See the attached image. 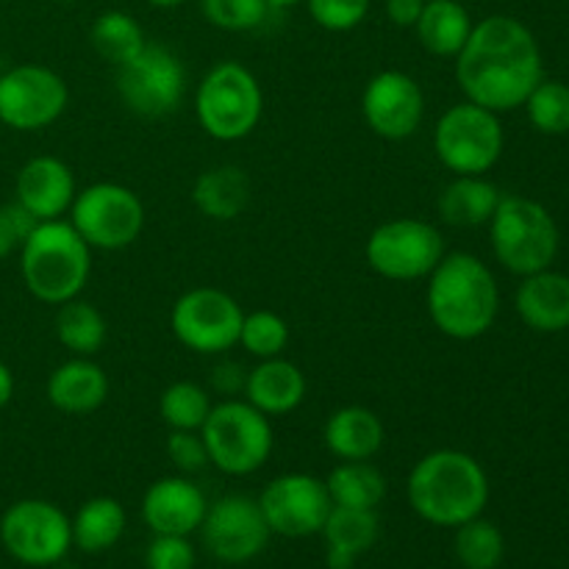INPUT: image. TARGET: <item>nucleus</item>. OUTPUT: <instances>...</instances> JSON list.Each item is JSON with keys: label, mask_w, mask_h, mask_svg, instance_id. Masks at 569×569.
<instances>
[{"label": "nucleus", "mask_w": 569, "mask_h": 569, "mask_svg": "<svg viewBox=\"0 0 569 569\" xmlns=\"http://www.w3.org/2000/svg\"><path fill=\"white\" fill-rule=\"evenodd\" d=\"M244 381H248V372L242 370L233 361H222V365L214 367V376H211V387L217 389L226 398H233L239 389H244Z\"/></svg>", "instance_id": "41"}, {"label": "nucleus", "mask_w": 569, "mask_h": 569, "mask_svg": "<svg viewBox=\"0 0 569 569\" xmlns=\"http://www.w3.org/2000/svg\"><path fill=\"white\" fill-rule=\"evenodd\" d=\"M89 39H92L94 53L114 67L131 61L148 44L142 26L131 14H126V11H103L94 20Z\"/></svg>", "instance_id": "31"}, {"label": "nucleus", "mask_w": 569, "mask_h": 569, "mask_svg": "<svg viewBox=\"0 0 569 569\" xmlns=\"http://www.w3.org/2000/svg\"><path fill=\"white\" fill-rule=\"evenodd\" d=\"M167 456L181 472H200L206 465H211L200 431H170Z\"/></svg>", "instance_id": "39"}, {"label": "nucleus", "mask_w": 569, "mask_h": 569, "mask_svg": "<svg viewBox=\"0 0 569 569\" xmlns=\"http://www.w3.org/2000/svg\"><path fill=\"white\" fill-rule=\"evenodd\" d=\"M517 315L539 333H559L569 328V278L548 270L522 278L517 289Z\"/></svg>", "instance_id": "22"}, {"label": "nucleus", "mask_w": 569, "mask_h": 569, "mask_svg": "<svg viewBox=\"0 0 569 569\" xmlns=\"http://www.w3.org/2000/svg\"><path fill=\"white\" fill-rule=\"evenodd\" d=\"M0 542L20 565L50 567L72 548V522L48 500H17L0 520Z\"/></svg>", "instance_id": "13"}, {"label": "nucleus", "mask_w": 569, "mask_h": 569, "mask_svg": "<svg viewBox=\"0 0 569 569\" xmlns=\"http://www.w3.org/2000/svg\"><path fill=\"white\" fill-rule=\"evenodd\" d=\"M528 120L539 133H569V87L561 81H539L526 100Z\"/></svg>", "instance_id": "34"}, {"label": "nucleus", "mask_w": 569, "mask_h": 569, "mask_svg": "<svg viewBox=\"0 0 569 569\" xmlns=\"http://www.w3.org/2000/svg\"><path fill=\"white\" fill-rule=\"evenodd\" d=\"M311 20L326 31H350L361 26L370 11V0H306Z\"/></svg>", "instance_id": "37"}, {"label": "nucleus", "mask_w": 569, "mask_h": 569, "mask_svg": "<svg viewBox=\"0 0 569 569\" xmlns=\"http://www.w3.org/2000/svg\"><path fill=\"white\" fill-rule=\"evenodd\" d=\"M259 506L272 533L287 539H303L322 531L333 503L326 481L306 476V472H289V476H278L267 483Z\"/></svg>", "instance_id": "15"}, {"label": "nucleus", "mask_w": 569, "mask_h": 569, "mask_svg": "<svg viewBox=\"0 0 569 569\" xmlns=\"http://www.w3.org/2000/svg\"><path fill=\"white\" fill-rule=\"evenodd\" d=\"M148 569H194V548L189 537H172V533H156L153 542L144 553Z\"/></svg>", "instance_id": "38"}, {"label": "nucleus", "mask_w": 569, "mask_h": 569, "mask_svg": "<svg viewBox=\"0 0 569 569\" xmlns=\"http://www.w3.org/2000/svg\"><path fill=\"white\" fill-rule=\"evenodd\" d=\"M61 3H67V0H61Z\"/></svg>", "instance_id": "46"}, {"label": "nucleus", "mask_w": 569, "mask_h": 569, "mask_svg": "<svg viewBox=\"0 0 569 569\" xmlns=\"http://www.w3.org/2000/svg\"><path fill=\"white\" fill-rule=\"evenodd\" d=\"M20 270L28 292L50 306L76 300L92 272V248L64 220H44L20 248Z\"/></svg>", "instance_id": "4"}, {"label": "nucleus", "mask_w": 569, "mask_h": 569, "mask_svg": "<svg viewBox=\"0 0 569 569\" xmlns=\"http://www.w3.org/2000/svg\"><path fill=\"white\" fill-rule=\"evenodd\" d=\"M67 83L42 64H20L0 76V122L14 131H39L64 114Z\"/></svg>", "instance_id": "14"}, {"label": "nucleus", "mask_w": 569, "mask_h": 569, "mask_svg": "<svg viewBox=\"0 0 569 569\" xmlns=\"http://www.w3.org/2000/svg\"><path fill=\"white\" fill-rule=\"evenodd\" d=\"M200 437L209 450V461L226 476H250L261 470L276 445L270 417L237 398L211 406Z\"/></svg>", "instance_id": "7"}, {"label": "nucleus", "mask_w": 569, "mask_h": 569, "mask_svg": "<svg viewBox=\"0 0 569 569\" xmlns=\"http://www.w3.org/2000/svg\"><path fill=\"white\" fill-rule=\"evenodd\" d=\"M56 337H59V342L72 356H87V359H92L106 345L109 326H106V317L98 306L76 298L59 306V315H56Z\"/></svg>", "instance_id": "29"}, {"label": "nucleus", "mask_w": 569, "mask_h": 569, "mask_svg": "<svg viewBox=\"0 0 569 569\" xmlns=\"http://www.w3.org/2000/svg\"><path fill=\"white\" fill-rule=\"evenodd\" d=\"M211 406L214 403L200 383L176 381L161 392L159 415L170 431H200Z\"/></svg>", "instance_id": "33"}, {"label": "nucleus", "mask_w": 569, "mask_h": 569, "mask_svg": "<svg viewBox=\"0 0 569 569\" xmlns=\"http://www.w3.org/2000/svg\"><path fill=\"white\" fill-rule=\"evenodd\" d=\"M500 198V189L483 176H456L439 194V214L456 228L487 226Z\"/></svg>", "instance_id": "25"}, {"label": "nucleus", "mask_w": 569, "mask_h": 569, "mask_svg": "<svg viewBox=\"0 0 569 569\" xmlns=\"http://www.w3.org/2000/svg\"><path fill=\"white\" fill-rule=\"evenodd\" d=\"M306 389L309 383H306L303 370L283 356L259 361L253 370H248V381H244L248 403L267 417H283L298 409L306 400Z\"/></svg>", "instance_id": "21"}, {"label": "nucleus", "mask_w": 569, "mask_h": 569, "mask_svg": "<svg viewBox=\"0 0 569 569\" xmlns=\"http://www.w3.org/2000/svg\"><path fill=\"white\" fill-rule=\"evenodd\" d=\"M76 194V176L56 156H37L17 176V203L39 222L61 220Z\"/></svg>", "instance_id": "19"}, {"label": "nucleus", "mask_w": 569, "mask_h": 569, "mask_svg": "<svg viewBox=\"0 0 569 569\" xmlns=\"http://www.w3.org/2000/svg\"><path fill=\"white\" fill-rule=\"evenodd\" d=\"M206 509V495L198 483L189 478H159L150 483L142 498V520L153 533H172V537H189L200 531Z\"/></svg>", "instance_id": "18"}, {"label": "nucleus", "mask_w": 569, "mask_h": 569, "mask_svg": "<svg viewBox=\"0 0 569 569\" xmlns=\"http://www.w3.org/2000/svg\"><path fill=\"white\" fill-rule=\"evenodd\" d=\"M456 81L470 103L495 111L526 106L542 81V53L533 33L506 14L472 26L470 39L456 56Z\"/></svg>", "instance_id": "1"}, {"label": "nucleus", "mask_w": 569, "mask_h": 569, "mask_svg": "<svg viewBox=\"0 0 569 569\" xmlns=\"http://www.w3.org/2000/svg\"><path fill=\"white\" fill-rule=\"evenodd\" d=\"M367 264L387 281H420L445 256V239L437 226L417 217L381 222L365 244Z\"/></svg>", "instance_id": "10"}, {"label": "nucleus", "mask_w": 569, "mask_h": 569, "mask_svg": "<svg viewBox=\"0 0 569 569\" xmlns=\"http://www.w3.org/2000/svg\"><path fill=\"white\" fill-rule=\"evenodd\" d=\"M39 226L37 217L28 214L20 203H11L0 209V259L14 253L17 248H22L28 237H31L33 228Z\"/></svg>", "instance_id": "40"}, {"label": "nucleus", "mask_w": 569, "mask_h": 569, "mask_svg": "<svg viewBox=\"0 0 569 569\" xmlns=\"http://www.w3.org/2000/svg\"><path fill=\"white\" fill-rule=\"evenodd\" d=\"M383 437L381 417L365 406H342L322 428L326 448L339 461H370L383 448Z\"/></svg>", "instance_id": "23"}, {"label": "nucleus", "mask_w": 569, "mask_h": 569, "mask_svg": "<svg viewBox=\"0 0 569 569\" xmlns=\"http://www.w3.org/2000/svg\"><path fill=\"white\" fill-rule=\"evenodd\" d=\"M192 203L209 220H237L250 203L248 172L233 164H220L200 172V178L192 187Z\"/></svg>", "instance_id": "24"}, {"label": "nucleus", "mask_w": 569, "mask_h": 569, "mask_svg": "<svg viewBox=\"0 0 569 569\" xmlns=\"http://www.w3.org/2000/svg\"><path fill=\"white\" fill-rule=\"evenodd\" d=\"M244 311L228 292L198 287L176 300L170 315L172 333L183 348L200 356H220L239 345Z\"/></svg>", "instance_id": "12"}, {"label": "nucleus", "mask_w": 569, "mask_h": 569, "mask_svg": "<svg viewBox=\"0 0 569 569\" xmlns=\"http://www.w3.org/2000/svg\"><path fill=\"white\" fill-rule=\"evenodd\" d=\"M503 126L498 114L483 106L456 103L439 117L433 131V150L442 167L453 176H483L503 156Z\"/></svg>", "instance_id": "8"}, {"label": "nucleus", "mask_w": 569, "mask_h": 569, "mask_svg": "<svg viewBox=\"0 0 569 569\" xmlns=\"http://www.w3.org/2000/svg\"><path fill=\"white\" fill-rule=\"evenodd\" d=\"M406 498L417 517L439 528H459L483 515L489 478L478 459L465 450H433L409 472Z\"/></svg>", "instance_id": "2"}, {"label": "nucleus", "mask_w": 569, "mask_h": 569, "mask_svg": "<svg viewBox=\"0 0 569 569\" xmlns=\"http://www.w3.org/2000/svg\"><path fill=\"white\" fill-rule=\"evenodd\" d=\"M148 3L159 6V9H172V6H181V3H187V0H148Z\"/></svg>", "instance_id": "44"}, {"label": "nucleus", "mask_w": 569, "mask_h": 569, "mask_svg": "<svg viewBox=\"0 0 569 569\" xmlns=\"http://www.w3.org/2000/svg\"><path fill=\"white\" fill-rule=\"evenodd\" d=\"M267 3L278 6V9H283V6H295V3H300V0H267Z\"/></svg>", "instance_id": "45"}, {"label": "nucleus", "mask_w": 569, "mask_h": 569, "mask_svg": "<svg viewBox=\"0 0 569 569\" xmlns=\"http://www.w3.org/2000/svg\"><path fill=\"white\" fill-rule=\"evenodd\" d=\"M239 345L256 356L259 361L276 359L283 356L289 345V326L281 315L276 311H250L242 320V331H239Z\"/></svg>", "instance_id": "35"}, {"label": "nucleus", "mask_w": 569, "mask_h": 569, "mask_svg": "<svg viewBox=\"0 0 569 569\" xmlns=\"http://www.w3.org/2000/svg\"><path fill=\"white\" fill-rule=\"evenodd\" d=\"M361 114L367 128L389 142L415 137L426 117L422 87L400 70H383L367 81L361 92Z\"/></svg>", "instance_id": "17"}, {"label": "nucleus", "mask_w": 569, "mask_h": 569, "mask_svg": "<svg viewBox=\"0 0 569 569\" xmlns=\"http://www.w3.org/2000/svg\"><path fill=\"white\" fill-rule=\"evenodd\" d=\"M453 550L465 569H498L506 553V539L495 522L476 517L456 528Z\"/></svg>", "instance_id": "32"}, {"label": "nucleus", "mask_w": 569, "mask_h": 569, "mask_svg": "<svg viewBox=\"0 0 569 569\" xmlns=\"http://www.w3.org/2000/svg\"><path fill=\"white\" fill-rule=\"evenodd\" d=\"M426 306L439 333L459 342L483 337L498 320L500 289L492 270L472 253L442 256L428 276Z\"/></svg>", "instance_id": "3"}, {"label": "nucleus", "mask_w": 569, "mask_h": 569, "mask_svg": "<svg viewBox=\"0 0 569 569\" xmlns=\"http://www.w3.org/2000/svg\"><path fill=\"white\" fill-rule=\"evenodd\" d=\"M415 28L428 53L456 59L470 39L472 20L459 0H426Z\"/></svg>", "instance_id": "26"}, {"label": "nucleus", "mask_w": 569, "mask_h": 569, "mask_svg": "<svg viewBox=\"0 0 569 569\" xmlns=\"http://www.w3.org/2000/svg\"><path fill=\"white\" fill-rule=\"evenodd\" d=\"M200 533L206 550L226 565L253 561L272 537L259 500L248 495H226L209 506L200 522Z\"/></svg>", "instance_id": "16"}, {"label": "nucleus", "mask_w": 569, "mask_h": 569, "mask_svg": "<svg viewBox=\"0 0 569 569\" xmlns=\"http://www.w3.org/2000/svg\"><path fill=\"white\" fill-rule=\"evenodd\" d=\"M203 17L222 31H253L267 20V0H200Z\"/></svg>", "instance_id": "36"}, {"label": "nucleus", "mask_w": 569, "mask_h": 569, "mask_svg": "<svg viewBox=\"0 0 569 569\" xmlns=\"http://www.w3.org/2000/svg\"><path fill=\"white\" fill-rule=\"evenodd\" d=\"M333 506L348 509H378L387 498V478L370 461H342L326 478Z\"/></svg>", "instance_id": "28"}, {"label": "nucleus", "mask_w": 569, "mask_h": 569, "mask_svg": "<svg viewBox=\"0 0 569 569\" xmlns=\"http://www.w3.org/2000/svg\"><path fill=\"white\" fill-rule=\"evenodd\" d=\"M72 545L83 553H103L122 539L128 526L126 509L114 498H92L72 517Z\"/></svg>", "instance_id": "27"}, {"label": "nucleus", "mask_w": 569, "mask_h": 569, "mask_svg": "<svg viewBox=\"0 0 569 569\" xmlns=\"http://www.w3.org/2000/svg\"><path fill=\"white\" fill-rule=\"evenodd\" d=\"M322 537H326L328 550H339L353 559L372 548L381 533V522H378L376 509H348V506H331L328 520L322 526Z\"/></svg>", "instance_id": "30"}, {"label": "nucleus", "mask_w": 569, "mask_h": 569, "mask_svg": "<svg viewBox=\"0 0 569 569\" xmlns=\"http://www.w3.org/2000/svg\"><path fill=\"white\" fill-rule=\"evenodd\" d=\"M117 94L122 106L144 120H161L181 109L187 94V67L159 42H148L142 53L117 67Z\"/></svg>", "instance_id": "9"}, {"label": "nucleus", "mask_w": 569, "mask_h": 569, "mask_svg": "<svg viewBox=\"0 0 569 569\" xmlns=\"http://www.w3.org/2000/svg\"><path fill=\"white\" fill-rule=\"evenodd\" d=\"M198 122L217 142H239L259 128L264 94L253 72L239 61H220L198 83Z\"/></svg>", "instance_id": "5"}, {"label": "nucleus", "mask_w": 569, "mask_h": 569, "mask_svg": "<svg viewBox=\"0 0 569 569\" xmlns=\"http://www.w3.org/2000/svg\"><path fill=\"white\" fill-rule=\"evenodd\" d=\"M11 395H14V376H11L9 367L0 361V409H3L6 403L11 400Z\"/></svg>", "instance_id": "43"}, {"label": "nucleus", "mask_w": 569, "mask_h": 569, "mask_svg": "<svg viewBox=\"0 0 569 569\" xmlns=\"http://www.w3.org/2000/svg\"><path fill=\"white\" fill-rule=\"evenodd\" d=\"M48 400L61 415H92L109 400V378H106L103 367L94 365L92 359L76 356L50 372Z\"/></svg>", "instance_id": "20"}, {"label": "nucleus", "mask_w": 569, "mask_h": 569, "mask_svg": "<svg viewBox=\"0 0 569 569\" xmlns=\"http://www.w3.org/2000/svg\"><path fill=\"white\" fill-rule=\"evenodd\" d=\"M72 228L89 248L122 250L139 239L144 228V206L133 189L100 181L76 194L70 206Z\"/></svg>", "instance_id": "11"}, {"label": "nucleus", "mask_w": 569, "mask_h": 569, "mask_svg": "<svg viewBox=\"0 0 569 569\" xmlns=\"http://www.w3.org/2000/svg\"><path fill=\"white\" fill-rule=\"evenodd\" d=\"M426 0H387V17L400 28H415Z\"/></svg>", "instance_id": "42"}, {"label": "nucleus", "mask_w": 569, "mask_h": 569, "mask_svg": "<svg viewBox=\"0 0 569 569\" xmlns=\"http://www.w3.org/2000/svg\"><path fill=\"white\" fill-rule=\"evenodd\" d=\"M492 250L500 264L515 276H533L553 264L559 253V228L550 211L537 200L506 194L492 220Z\"/></svg>", "instance_id": "6"}]
</instances>
